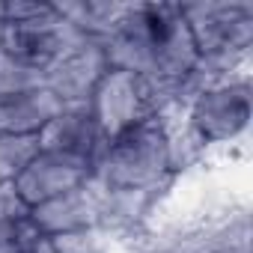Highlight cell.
<instances>
[{"label": "cell", "mask_w": 253, "mask_h": 253, "mask_svg": "<svg viewBox=\"0 0 253 253\" xmlns=\"http://www.w3.org/2000/svg\"><path fill=\"white\" fill-rule=\"evenodd\" d=\"M101 45L110 69L137 72L164 86H179L200 60L179 3H128Z\"/></svg>", "instance_id": "obj_1"}, {"label": "cell", "mask_w": 253, "mask_h": 253, "mask_svg": "<svg viewBox=\"0 0 253 253\" xmlns=\"http://www.w3.org/2000/svg\"><path fill=\"white\" fill-rule=\"evenodd\" d=\"M92 179L113 191H149L170 185L176 176L170 170L167 119L155 116L107 137L101 155L95 158Z\"/></svg>", "instance_id": "obj_2"}, {"label": "cell", "mask_w": 253, "mask_h": 253, "mask_svg": "<svg viewBox=\"0 0 253 253\" xmlns=\"http://www.w3.org/2000/svg\"><path fill=\"white\" fill-rule=\"evenodd\" d=\"M200 60L244 72L253 48V3L247 0H203L179 3Z\"/></svg>", "instance_id": "obj_3"}, {"label": "cell", "mask_w": 253, "mask_h": 253, "mask_svg": "<svg viewBox=\"0 0 253 253\" xmlns=\"http://www.w3.org/2000/svg\"><path fill=\"white\" fill-rule=\"evenodd\" d=\"M81 39L84 36L63 21L54 3H36V0L6 3L0 48L42 75Z\"/></svg>", "instance_id": "obj_4"}, {"label": "cell", "mask_w": 253, "mask_h": 253, "mask_svg": "<svg viewBox=\"0 0 253 253\" xmlns=\"http://www.w3.org/2000/svg\"><path fill=\"white\" fill-rule=\"evenodd\" d=\"M92 110L107 137L170 113L167 86L125 69H110L92 92Z\"/></svg>", "instance_id": "obj_5"}, {"label": "cell", "mask_w": 253, "mask_h": 253, "mask_svg": "<svg viewBox=\"0 0 253 253\" xmlns=\"http://www.w3.org/2000/svg\"><path fill=\"white\" fill-rule=\"evenodd\" d=\"M253 113V86L247 72L226 78L209 89H203L185 110L188 128L200 137V143L209 146H226L235 143L250 125Z\"/></svg>", "instance_id": "obj_6"}, {"label": "cell", "mask_w": 253, "mask_h": 253, "mask_svg": "<svg viewBox=\"0 0 253 253\" xmlns=\"http://www.w3.org/2000/svg\"><path fill=\"white\" fill-rule=\"evenodd\" d=\"M179 253H250V211L247 206H220L182 223L164 238Z\"/></svg>", "instance_id": "obj_7"}, {"label": "cell", "mask_w": 253, "mask_h": 253, "mask_svg": "<svg viewBox=\"0 0 253 253\" xmlns=\"http://www.w3.org/2000/svg\"><path fill=\"white\" fill-rule=\"evenodd\" d=\"M107 72H110V63H107L104 45L95 39H81L45 72V89L60 104L92 101V92Z\"/></svg>", "instance_id": "obj_8"}, {"label": "cell", "mask_w": 253, "mask_h": 253, "mask_svg": "<svg viewBox=\"0 0 253 253\" xmlns=\"http://www.w3.org/2000/svg\"><path fill=\"white\" fill-rule=\"evenodd\" d=\"M107 143V134L92 110L89 101L81 104H63L57 116L39 131V149L60 152L78 161H86L95 167V158L101 155Z\"/></svg>", "instance_id": "obj_9"}, {"label": "cell", "mask_w": 253, "mask_h": 253, "mask_svg": "<svg viewBox=\"0 0 253 253\" xmlns=\"http://www.w3.org/2000/svg\"><path fill=\"white\" fill-rule=\"evenodd\" d=\"M89 179H92V164L60 155V152L39 149L12 185L21 194V200L30 209H36V206H42V203H48V200H54V197H60V194L84 185V182H89Z\"/></svg>", "instance_id": "obj_10"}, {"label": "cell", "mask_w": 253, "mask_h": 253, "mask_svg": "<svg viewBox=\"0 0 253 253\" xmlns=\"http://www.w3.org/2000/svg\"><path fill=\"white\" fill-rule=\"evenodd\" d=\"M98 211H101V185L95 179L30 209L33 223L45 238L78 232V229H98Z\"/></svg>", "instance_id": "obj_11"}, {"label": "cell", "mask_w": 253, "mask_h": 253, "mask_svg": "<svg viewBox=\"0 0 253 253\" xmlns=\"http://www.w3.org/2000/svg\"><path fill=\"white\" fill-rule=\"evenodd\" d=\"M164 188H149V191H113L101 188V211H98V229L113 241L116 235H131L137 232L149 214L155 211Z\"/></svg>", "instance_id": "obj_12"}, {"label": "cell", "mask_w": 253, "mask_h": 253, "mask_svg": "<svg viewBox=\"0 0 253 253\" xmlns=\"http://www.w3.org/2000/svg\"><path fill=\"white\" fill-rule=\"evenodd\" d=\"M63 104L45 89H27L21 95L0 101V134L9 137H39V131L57 116Z\"/></svg>", "instance_id": "obj_13"}, {"label": "cell", "mask_w": 253, "mask_h": 253, "mask_svg": "<svg viewBox=\"0 0 253 253\" xmlns=\"http://www.w3.org/2000/svg\"><path fill=\"white\" fill-rule=\"evenodd\" d=\"M54 6L69 27H75L84 39L95 42L107 39L128 9V3H113V0H69V3H54Z\"/></svg>", "instance_id": "obj_14"}, {"label": "cell", "mask_w": 253, "mask_h": 253, "mask_svg": "<svg viewBox=\"0 0 253 253\" xmlns=\"http://www.w3.org/2000/svg\"><path fill=\"white\" fill-rule=\"evenodd\" d=\"M36 152H39V137L0 134V185H12Z\"/></svg>", "instance_id": "obj_15"}, {"label": "cell", "mask_w": 253, "mask_h": 253, "mask_svg": "<svg viewBox=\"0 0 253 253\" xmlns=\"http://www.w3.org/2000/svg\"><path fill=\"white\" fill-rule=\"evenodd\" d=\"M36 86H45V75L24 66L21 60H15L12 54L0 48V101L21 95L27 89H36Z\"/></svg>", "instance_id": "obj_16"}, {"label": "cell", "mask_w": 253, "mask_h": 253, "mask_svg": "<svg viewBox=\"0 0 253 253\" xmlns=\"http://www.w3.org/2000/svg\"><path fill=\"white\" fill-rule=\"evenodd\" d=\"M42 232L33 217H15L0 223V253H33L42 244Z\"/></svg>", "instance_id": "obj_17"}, {"label": "cell", "mask_w": 253, "mask_h": 253, "mask_svg": "<svg viewBox=\"0 0 253 253\" xmlns=\"http://www.w3.org/2000/svg\"><path fill=\"white\" fill-rule=\"evenodd\" d=\"M48 241L54 244L57 253H107L110 250V238L101 229H78V232L54 235Z\"/></svg>", "instance_id": "obj_18"}, {"label": "cell", "mask_w": 253, "mask_h": 253, "mask_svg": "<svg viewBox=\"0 0 253 253\" xmlns=\"http://www.w3.org/2000/svg\"><path fill=\"white\" fill-rule=\"evenodd\" d=\"M27 214H30V206L21 200L15 185H0V223L15 220V217H27Z\"/></svg>", "instance_id": "obj_19"}, {"label": "cell", "mask_w": 253, "mask_h": 253, "mask_svg": "<svg viewBox=\"0 0 253 253\" xmlns=\"http://www.w3.org/2000/svg\"><path fill=\"white\" fill-rule=\"evenodd\" d=\"M143 253H179V250H173L170 244H164V241H161V244H152V247H146Z\"/></svg>", "instance_id": "obj_20"}, {"label": "cell", "mask_w": 253, "mask_h": 253, "mask_svg": "<svg viewBox=\"0 0 253 253\" xmlns=\"http://www.w3.org/2000/svg\"><path fill=\"white\" fill-rule=\"evenodd\" d=\"M33 253H57V250H54V244H51L48 238H42V244H39V247H36Z\"/></svg>", "instance_id": "obj_21"}, {"label": "cell", "mask_w": 253, "mask_h": 253, "mask_svg": "<svg viewBox=\"0 0 253 253\" xmlns=\"http://www.w3.org/2000/svg\"><path fill=\"white\" fill-rule=\"evenodd\" d=\"M6 18V3H0V21Z\"/></svg>", "instance_id": "obj_22"}, {"label": "cell", "mask_w": 253, "mask_h": 253, "mask_svg": "<svg viewBox=\"0 0 253 253\" xmlns=\"http://www.w3.org/2000/svg\"><path fill=\"white\" fill-rule=\"evenodd\" d=\"M0 42H3V21H0Z\"/></svg>", "instance_id": "obj_23"}]
</instances>
